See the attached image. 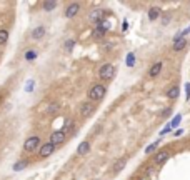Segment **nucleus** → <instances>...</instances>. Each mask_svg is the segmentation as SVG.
Here are the masks:
<instances>
[{
  "mask_svg": "<svg viewBox=\"0 0 190 180\" xmlns=\"http://www.w3.org/2000/svg\"><path fill=\"white\" fill-rule=\"evenodd\" d=\"M95 27H98V29H102L103 32H107V30H110V22H107V20H102L98 25H95Z\"/></svg>",
  "mask_w": 190,
  "mask_h": 180,
  "instance_id": "4be33fe9",
  "label": "nucleus"
},
{
  "mask_svg": "<svg viewBox=\"0 0 190 180\" xmlns=\"http://www.w3.org/2000/svg\"><path fill=\"white\" fill-rule=\"evenodd\" d=\"M65 138H67V134L63 130H55L50 134V143L52 145H60V143L65 142Z\"/></svg>",
  "mask_w": 190,
  "mask_h": 180,
  "instance_id": "20e7f679",
  "label": "nucleus"
},
{
  "mask_svg": "<svg viewBox=\"0 0 190 180\" xmlns=\"http://www.w3.org/2000/svg\"><path fill=\"white\" fill-rule=\"evenodd\" d=\"M185 98H187V100L190 98V84H189V82L185 84Z\"/></svg>",
  "mask_w": 190,
  "mask_h": 180,
  "instance_id": "c756f323",
  "label": "nucleus"
},
{
  "mask_svg": "<svg viewBox=\"0 0 190 180\" xmlns=\"http://www.w3.org/2000/svg\"><path fill=\"white\" fill-rule=\"evenodd\" d=\"M78 12H80V4L73 2V4H70L67 9H65V17H67V18H73Z\"/></svg>",
  "mask_w": 190,
  "mask_h": 180,
  "instance_id": "6e6552de",
  "label": "nucleus"
},
{
  "mask_svg": "<svg viewBox=\"0 0 190 180\" xmlns=\"http://www.w3.org/2000/svg\"><path fill=\"white\" fill-rule=\"evenodd\" d=\"M180 122H182V115H180V113H177V115L173 117V120L170 122V127H172V129H175V127H177V129H178Z\"/></svg>",
  "mask_w": 190,
  "mask_h": 180,
  "instance_id": "6ab92c4d",
  "label": "nucleus"
},
{
  "mask_svg": "<svg viewBox=\"0 0 190 180\" xmlns=\"http://www.w3.org/2000/svg\"><path fill=\"white\" fill-rule=\"evenodd\" d=\"M162 68H164V63H162V62H155L152 67H150V70H148V77H150V79L158 77V73L162 72Z\"/></svg>",
  "mask_w": 190,
  "mask_h": 180,
  "instance_id": "1a4fd4ad",
  "label": "nucleus"
},
{
  "mask_svg": "<svg viewBox=\"0 0 190 180\" xmlns=\"http://www.w3.org/2000/svg\"><path fill=\"white\" fill-rule=\"evenodd\" d=\"M40 145H42L40 138H38L37 135H32V137H29L25 140V143H23V150L25 152H34V150H37Z\"/></svg>",
  "mask_w": 190,
  "mask_h": 180,
  "instance_id": "7ed1b4c3",
  "label": "nucleus"
},
{
  "mask_svg": "<svg viewBox=\"0 0 190 180\" xmlns=\"http://www.w3.org/2000/svg\"><path fill=\"white\" fill-rule=\"evenodd\" d=\"M182 134H183V130H182V129H177L175 132H173V137H180Z\"/></svg>",
  "mask_w": 190,
  "mask_h": 180,
  "instance_id": "7c9ffc66",
  "label": "nucleus"
},
{
  "mask_svg": "<svg viewBox=\"0 0 190 180\" xmlns=\"http://www.w3.org/2000/svg\"><path fill=\"white\" fill-rule=\"evenodd\" d=\"M93 38H102L103 37V35H105V32H103V30L102 29H98V27H95V29H93Z\"/></svg>",
  "mask_w": 190,
  "mask_h": 180,
  "instance_id": "412c9836",
  "label": "nucleus"
},
{
  "mask_svg": "<svg viewBox=\"0 0 190 180\" xmlns=\"http://www.w3.org/2000/svg\"><path fill=\"white\" fill-rule=\"evenodd\" d=\"M59 110V105L57 104H50V107H48V113H54V112H57Z\"/></svg>",
  "mask_w": 190,
  "mask_h": 180,
  "instance_id": "c85d7f7f",
  "label": "nucleus"
},
{
  "mask_svg": "<svg viewBox=\"0 0 190 180\" xmlns=\"http://www.w3.org/2000/svg\"><path fill=\"white\" fill-rule=\"evenodd\" d=\"M57 2H43L42 4V7H43V10H45V12H52V10H55L57 9Z\"/></svg>",
  "mask_w": 190,
  "mask_h": 180,
  "instance_id": "dca6fc26",
  "label": "nucleus"
},
{
  "mask_svg": "<svg viewBox=\"0 0 190 180\" xmlns=\"http://www.w3.org/2000/svg\"><path fill=\"white\" fill-rule=\"evenodd\" d=\"M105 93H107L105 85L95 84V85H92V87H90V90H89V100L93 102V104H97V102H100L102 98L105 97Z\"/></svg>",
  "mask_w": 190,
  "mask_h": 180,
  "instance_id": "f257e3e1",
  "label": "nucleus"
},
{
  "mask_svg": "<svg viewBox=\"0 0 190 180\" xmlns=\"http://www.w3.org/2000/svg\"><path fill=\"white\" fill-rule=\"evenodd\" d=\"M125 165H127V159H118L117 162L114 163L112 172H114V173H118L120 170H123V168H125Z\"/></svg>",
  "mask_w": 190,
  "mask_h": 180,
  "instance_id": "ddd939ff",
  "label": "nucleus"
},
{
  "mask_svg": "<svg viewBox=\"0 0 190 180\" xmlns=\"http://www.w3.org/2000/svg\"><path fill=\"white\" fill-rule=\"evenodd\" d=\"M7 40H9V30L2 29V30H0V45L7 43Z\"/></svg>",
  "mask_w": 190,
  "mask_h": 180,
  "instance_id": "a211bd4d",
  "label": "nucleus"
},
{
  "mask_svg": "<svg viewBox=\"0 0 190 180\" xmlns=\"http://www.w3.org/2000/svg\"><path fill=\"white\" fill-rule=\"evenodd\" d=\"M167 97H169L170 100H173V98H177L178 97V87L175 85V87H170L169 92H167Z\"/></svg>",
  "mask_w": 190,
  "mask_h": 180,
  "instance_id": "f3484780",
  "label": "nucleus"
},
{
  "mask_svg": "<svg viewBox=\"0 0 190 180\" xmlns=\"http://www.w3.org/2000/svg\"><path fill=\"white\" fill-rule=\"evenodd\" d=\"M95 109H97V105L93 104V102H84V104L80 105V115L82 117H90L93 112H95Z\"/></svg>",
  "mask_w": 190,
  "mask_h": 180,
  "instance_id": "39448f33",
  "label": "nucleus"
},
{
  "mask_svg": "<svg viewBox=\"0 0 190 180\" xmlns=\"http://www.w3.org/2000/svg\"><path fill=\"white\" fill-rule=\"evenodd\" d=\"M55 152V145H52L50 142L47 143H42L40 148H38V155H40V159H45V157H50L52 154Z\"/></svg>",
  "mask_w": 190,
  "mask_h": 180,
  "instance_id": "423d86ee",
  "label": "nucleus"
},
{
  "mask_svg": "<svg viewBox=\"0 0 190 180\" xmlns=\"http://www.w3.org/2000/svg\"><path fill=\"white\" fill-rule=\"evenodd\" d=\"M34 80H30V82H27V84H25V90H27V92H32V90H34Z\"/></svg>",
  "mask_w": 190,
  "mask_h": 180,
  "instance_id": "bb28decb",
  "label": "nucleus"
},
{
  "mask_svg": "<svg viewBox=\"0 0 190 180\" xmlns=\"http://www.w3.org/2000/svg\"><path fill=\"white\" fill-rule=\"evenodd\" d=\"M89 150H90V143L89 142H82L80 145L77 147V154L78 155H85Z\"/></svg>",
  "mask_w": 190,
  "mask_h": 180,
  "instance_id": "4468645a",
  "label": "nucleus"
},
{
  "mask_svg": "<svg viewBox=\"0 0 190 180\" xmlns=\"http://www.w3.org/2000/svg\"><path fill=\"white\" fill-rule=\"evenodd\" d=\"M170 130H172V127H170V123H167V125L164 127V129H162V132H160V135H167L170 132Z\"/></svg>",
  "mask_w": 190,
  "mask_h": 180,
  "instance_id": "cd10ccee",
  "label": "nucleus"
},
{
  "mask_svg": "<svg viewBox=\"0 0 190 180\" xmlns=\"http://www.w3.org/2000/svg\"><path fill=\"white\" fill-rule=\"evenodd\" d=\"M185 45H187V38H183V37H175V40H173V50L175 52H180L182 48H185Z\"/></svg>",
  "mask_w": 190,
  "mask_h": 180,
  "instance_id": "9d476101",
  "label": "nucleus"
},
{
  "mask_svg": "<svg viewBox=\"0 0 190 180\" xmlns=\"http://www.w3.org/2000/svg\"><path fill=\"white\" fill-rule=\"evenodd\" d=\"M169 157H170L169 152H165V150H164V152H158V154L155 155V159H153V160H155L157 165H164V163L169 160Z\"/></svg>",
  "mask_w": 190,
  "mask_h": 180,
  "instance_id": "9b49d317",
  "label": "nucleus"
},
{
  "mask_svg": "<svg viewBox=\"0 0 190 180\" xmlns=\"http://www.w3.org/2000/svg\"><path fill=\"white\" fill-rule=\"evenodd\" d=\"M25 59H27V60L37 59V52H35V50H27V52H25Z\"/></svg>",
  "mask_w": 190,
  "mask_h": 180,
  "instance_id": "b1692460",
  "label": "nucleus"
},
{
  "mask_svg": "<svg viewBox=\"0 0 190 180\" xmlns=\"http://www.w3.org/2000/svg\"><path fill=\"white\" fill-rule=\"evenodd\" d=\"M43 35H45V27H43V25L35 27L34 32H32V38H34V40H40Z\"/></svg>",
  "mask_w": 190,
  "mask_h": 180,
  "instance_id": "f8f14e48",
  "label": "nucleus"
},
{
  "mask_svg": "<svg viewBox=\"0 0 190 180\" xmlns=\"http://www.w3.org/2000/svg\"><path fill=\"white\" fill-rule=\"evenodd\" d=\"M115 75H117V68H115V65H112V63H103L100 67V70H98L100 80H112Z\"/></svg>",
  "mask_w": 190,
  "mask_h": 180,
  "instance_id": "f03ea898",
  "label": "nucleus"
},
{
  "mask_svg": "<svg viewBox=\"0 0 190 180\" xmlns=\"http://www.w3.org/2000/svg\"><path fill=\"white\" fill-rule=\"evenodd\" d=\"M103 15H105V10H102V9L92 10L90 15H89V20L92 22V24H95V25H98V24L103 20Z\"/></svg>",
  "mask_w": 190,
  "mask_h": 180,
  "instance_id": "0eeeda50",
  "label": "nucleus"
},
{
  "mask_svg": "<svg viewBox=\"0 0 190 180\" xmlns=\"http://www.w3.org/2000/svg\"><path fill=\"white\" fill-rule=\"evenodd\" d=\"M134 63H135V55L128 54L127 55V67H134Z\"/></svg>",
  "mask_w": 190,
  "mask_h": 180,
  "instance_id": "5701e85b",
  "label": "nucleus"
},
{
  "mask_svg": "<svg viewBox=\"0 0 190 180\" xmlns=\"http://www.w3.org/2000/svg\"><path fill=\"white\" fill-rule=\"evenodd\" d=\"M27 165H29V162H27V160H22V162H17L15 165H13V170H15V172H18V170H22V168H25Z\"/></svg>",
  "mask_w": 190,
  "mask_h": 180,
  "instance_id": "aec40b11",
  "label": "nucleus"
},
{
  "mask_svg": "<svg viewBox=\"0 0 190 180\" xmlns=\"http://www.w3.org/2000/svg\"><path fill=\"white\" fill-rule=\"evenodd\" d=\"M158 17H160V9L158 7H152L148 10V20H157Z\"/></svg>",
  "mask_w": 190,
  "mask_h": 180,
  "instance_id": "2eb2a0df",
  "label": "nucleus"
},
{
  "mask_svg": "<svg viewBox=\"0 0 190 180\" xmlns=\"http://www.w3.org/2000/svg\"><path fill=\"white\" fill-rule=\"evenodd\" d=\"M73 47H75V40H67V42H65V50H72Z\"/></svg>",
  "mask_w": 190,
  "mask_h": 180,
  "instance_id": "a878e982",
  "label": "nucleus"
},
{
  "mask_svg": "<svg viewBox=\"0 0 190 180\" xmlns=\"http://www.w3.org/2000/svg\"><path fill=\"white\" fill-rule=\"evenodd\" d=\"M158 143H160V142H155V143H152V145H148L147 147V148H145V154H152V152L153 150H155V148H157V147H158Z\"/></svg>",
  "mask_w": 190,
  "mask_h": 180,
  "instance_id": "393cba45",
  "label": "nucleus"
}]
</instances>
